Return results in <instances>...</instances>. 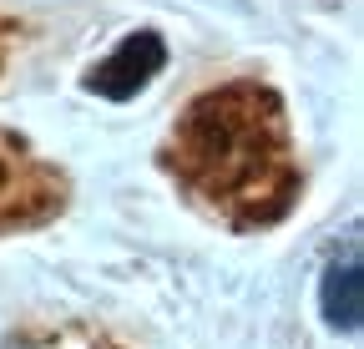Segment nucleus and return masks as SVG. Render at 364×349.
Wrapping results in <instances>:
<instances>
[{
  "instance_id": "obj_1",
  "label": "nucleus",
  "mask_w": 364,
  "mask_h": 349,
  "mask_svg": "<svg viewBox=\"0 0 364 349\" xmlns=\"http://www.w3.org/2000/svg\"><path fill=\"white\" fill-rule=\"evenodd\" d=\"M162 61H167V46H162V36H152V31H136V36H127L122 46L102 61V66H91V76H86V86L97 97H112V102H127V97H136L142 86L162 71Z\"/></svg>"
},
{
  "instance_id": "obj_2",
  "label": "nucleus",
  "mask_w": 364,
  "mask_h": 349,
  "mask_svg": "<svg viewBox=\"0 0 364 349\" xmlns=\"http://www.w3.org/2000/svg\"><path fill=\"white\" fill-rule=\"evenodd\" d=\"M318 309L344 334L359 329L364 319V269H359V243L344 248V258H329L324 279H318Z\"/></svg>"
}]
</instances>
